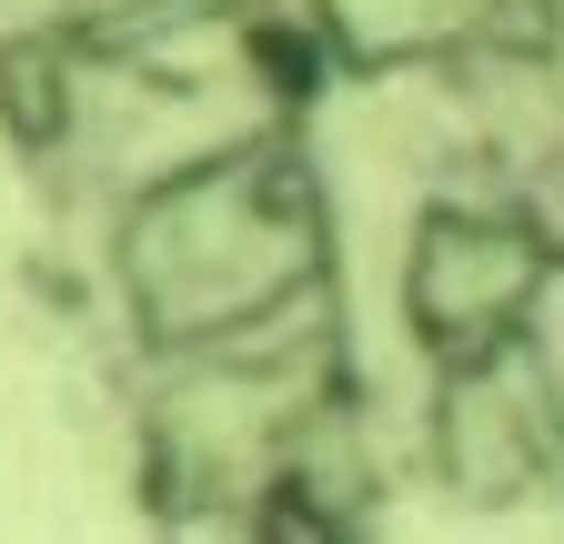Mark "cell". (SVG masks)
Instances as JSON below:
<instances>
[{"label": "cell", "mask_w": 564, "mask_h": 544, "mask_svg": "<svg viewBox=\"0 0 564 544\" xmlns=\"http://www.w3.org/2000/svg\"><path fill=\"white\" fill-rule=\"evenodd\" d=\"M554 283H564V222L534 192H505V182L413 192L393 242V323L413 363H464L544 333Z\"/></svg>", "instance_id": "cell-2"}, {"label": "cell", "mask_w": 564, "mask_h": 544, "mask_svg": "<svg viewBox=\"0 0 564 544\" xmlns=\"http://www.w3.org/2000/svg\"><path fill=\"white\" fill-rule=\"evenodd\" d=\"M111 303L152 363L343 303L323 162L282 121H262L242 142H212L111 192Z\"/></svg>", "instance_id": "cell-1"}, {"label": "cell", "mask_w": 564, "mask_h": 544, "mask_svg": "<svg viewBox=\"0 0 564 544\" xmlns=\"http://www.w3.org/2000/svg\"><path fill=\"white\" fill-rule=\"evenodd\" d=\"M423 474L464 514H524L564 485V373L544 333L423 363Z\"/></svg>", "instance_id": "cell-3"}]
</instances>
